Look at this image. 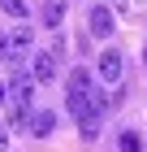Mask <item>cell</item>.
Segmentation results:
<instances>
[{"label":"cell","mask_w":147,"mask_h":152,"mask_svg":"<svg viewBox=\"0 0 147 152\" xmlns=\"http://www.w3.org/2000/svg\"><path fill=\"white\" fill-rule=\"evenodd\" d=\"M138 9V0H117V13H134Z\"/></svg>","instance_id":"obj_14"},{"label":"cell","mask_w":147,"mask_h":152,"mask_svg":"<svg viewBox=\"0 0 147 152\" xmlns=\"http://www.w3.org/2000/svg\"><path fill=\"white\" fill-rule=\"evenodd\" d=\"M35 35H30V26H13L9 31V61H22L26 52H30Z\"/></svg>","instance_id":"obj_3"},{"label":"cell","mask_w":147,"mask_h":152,"mask_svg":"<svg viewBox=\"0 0 147 152\" xmlns=\"http://www.w3.org/2000/svg\"><path fill=\"white\" fill-rule=\"evenodd\" d=\"M0 61H9V35L0 31Z\"/></svg>","instance_id":"obj_15"},{"label":"cell","mask_w":147,"mask_h":152,"mask_svg":"<svg viewBox=\"0 0 147 152\" xmlns=\"http://www.w3.org/2000/svg\"><path fill=\"white\" fill-rule=\"evenodd\" d=\"M143 61H147V48H143Z\"/></svg>","instance_id":"obj_18"},{"label":"cell","mask_w":147,"mask_h":152,"mask_svg":"<svg viewBox=\"0 0 147 152\" xmlns=\"http://www.w3.org/2000/svg\"><path fill=\"white\" fill-rule=\"evenodd\" d=\"M121 70H125L121 52H117V48H104V52H100V83L117 87V83H121Z\"/></svg>","instance_id":"obj_2"},{"label":"cell","mask_w":147,"mask_h":152,"mask_svg":"<svg viewBox=\"0 0 147 152\" xmlns=\"http://www.w3.org/2000/svg\"><path fill=\"white\" fill-rule=\"evenodd\" d=\"M26 122H30L26 130H30L35 139H48V135L56 130V113H52V109H39V113H35V117H26Z\"/></svg>","instance_id":"obj_5"},{"label":"cell","mask_w":147,"mask_h":152,"mask_svg":"<svg viewBox=\"0 0 147 152\" xmlns=\"http://www.w3.org/2000/svg\"><path fill=\"white\" fill-rule=\"evenodd\" d=\"M87 31L95 39H108L117 31V13L108 9V4H91V13H87Z\"/></svg>","instance_id":"obj_1"},{"label":"cell","mask_w":147,"mask_h":152,"mask_svg":"<svg viewBox=\"0 0 147 152\" xmlns=\"http://www.w3.org/2000/svg\"><path fill=\"white\" fill-rule=\"evenodd\" d=\"M100 117H104V113H95V109L78 117V122H82V139H95V135H100V130H104V126H100Z\"/></svg>","instance_id":"obj_9"},{"label":"cell","mask_w":147,"mask_h":152,"mask_svg":"<svg viewBox=\"0 0 147 152\" xmlns=\"http://www.w3.org/2000/svg\"><path fill=\"white\" fill-rule=\"evenodd\" d=\"M35 87H39V83H35V78H30V74H26V70H22V74H17V78H13V83H9V87H4V91H9V96H13V100H17V104H30V96H35Z\"/></svg>","instance_id":"obj_6"},{"label":"cell","mask_w":147,"mask_h":152,"mask_svg":"<svg viewBox=\"0 0 147 152\" xmlns=\"http://www.w3.org/2000/svg\"><path fill=\"white\" fill-rule=\"evenodd\" d=\"M87 87H91V74L87 70H74V74H69V91H87Z\"/></svg>","instance_id":"obj_11"},{"label":"cell","mask_w":147,"mask_h":152,"mask_svg":"<svg viewBox=\"0 0 147 152\" xmlns=\"http://www.w3.org/2000/svg\"><path fill=\"white\" fill-rule=\"evenodd\" d=\"M0 9L9 13V18H30V9H26V0H0Z\"/></svg>","instance_id":"obj_10"},{"label":"cell","mask_w":147,"mask_h":152,"mask_svg":"<svg viewBox=\"0 0 147 152\" xmlns=\"http://www.w3.org/2000/svg\"><path fill=\"white\" fill-rule=\"evenodd\" d=\"M4 139H9V135H4V130H0V148H4Z\"/></svg>","instance_id":"obj_17"},{"label":"cell","mask_w":147,"mask_h":152,"mask_svg":"<svg viewBox=\"0 0 147 152\" xmlns=\"http://www.w3.org/2000/svg\"><path fill=\"white\" fill-rule=\"evenodd\" d=\"M61 22H65V0H43V26L61 31Z\"/></svg>","instance_id":"obj_7"},{"label":"cell","mask_w":147,"mask_h":152,"mask_svg":"<svg viewBox=\"0 0 147 152\" xmlns=\"http://www.w3.org/2000/svg\"><path fill=\"white\" fill-rule=\"evenodd\" d=\"M26 117H30V109L17 104V109H13V130H26Z\"/></svg>","instance_id":"obj_13"},{"label":"cell","mask_w":147,"mask_h":152,"mask_svg":"<svg viewBox=\"0 0 147 152\" xmlns=\"http://www.w3.org/2000/svg\"><path fill=\"white\" fill-rule=\"evenodd\" d=\"M26 74H30L35 83H52V78H56V57H52V52H39V57L30 61Z\"/></svg>","instance_id":"obj_4"},{"label":"cell","mask_w":147,"mask_h":152,"mask_svg":"<svg viewBox=\"0 0 147 152\" xmlns=\"http://www.w3.org/2000/svg\"><path fill=\"white\" fill-rule=\"evenodd\" d=\"M121 152H143V139H138L134 130H125V135H121Z\"/></svg>","instance_id":"obj_12"},{"label":"cell","mask_w":147,"mask_h":152,"mask_svg":"<svg viewBox=\"0 0 147 152\" xmlns=\"http://www.w3.org/2000/svg\"><path fill=\"white\" fill-rule=\"evenodd\" d=\"M4 100H9V91H4V83H0V104H4Z\"/></svg>","instance_id":"obj_16"},{"label":"cell","mask_w":147,"mask_h":152,"mask_svg":"<svg viewBox=\"0 0 147 152\" xmlns=\"http://www.w3.org/2000/svg\"><path fill=\"white\" fill-rule=\"evenodd\" d=\"M65 109H69L74 117L91 113V91H69V96H65Z\"/></svg>","instance_id":"obj_8"}]
</instances>
